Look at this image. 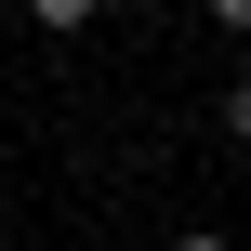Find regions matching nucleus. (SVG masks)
I'll return each instance as SVG.
<instances>
[{
    "label": "nucleus",
    "instance_id": "obj_1",
    "mask_svg": "<svg viewBox=\"0 0 251 251\" xmlns=\"http://www.w3.org/2000/svg\"><path fill=\"white\" fill-rule=\"evenodd\" d=\"M26 13H40V26H93L106 0H26Z\"/></svg>",
    "mask_w": 251,
    "mask_h": 251
},
{
    "label": "nucleus",
    "instance_id": "obj_3",
    "mask_svg": "<svg viewBox=\"0 0 251 251\" xmlns=\"http://www.w3.org/2000/svg\"><path fill=\"white\" fill-rule=\"evenodd\" d=\"M212 26H251V0H212Z\"/></svg>",
    "mask_w": 251,
    "mask_h": 251
},
{
    "label": "nucleus",
    "instance_id": "obj_4",
    "mask_svg": "<svg viewBox=\"0 0 251 251\" xmlns=\"http://www.w3.org/2000/svg\"><path fill=\"white\" fill-rule=\"evenodd\" d=\"M172 251H225V238H172Z\"/></svg>",
    "mask_w": 251,
    "mask_h": 251
},
{
    "label": "nucleus",
    "instance_id": "obj_2",
    "mask_svg": "<svg viewBox=\"0 0 251 251\" xmlns=\"http://www.w3.org/2000/svg\"><path fill=\"white\" fill-rule=\"evenodd\" d=\"M225 132H238V146H251V79H238V93H225Z\"/></svg>",
    "mask_w": 251,
    "mask_h": 251
}]
</instances>
